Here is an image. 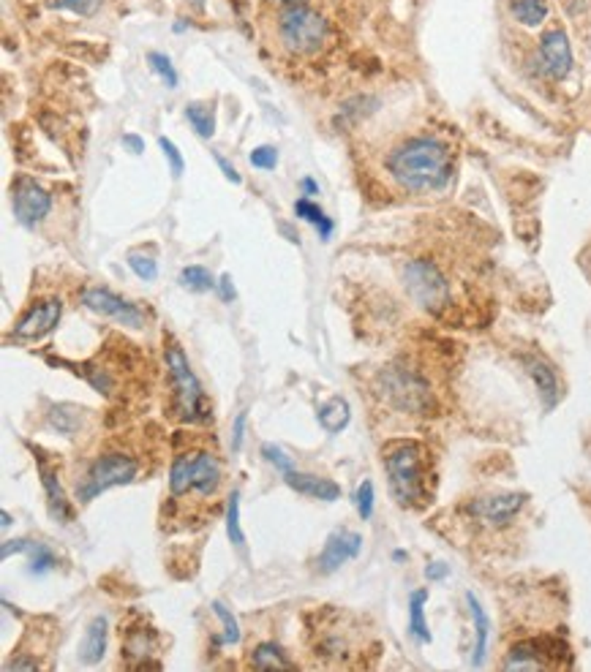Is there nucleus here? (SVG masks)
<instances>
[{"label":"nucleus","mask_w":591,"mask_h":672,"mask_svg":"<svg viewBox=\"0 0 591 672\" xmlns=\"http://www.w3.org/2000/svg\"><path fill=\"white\" fill-rule=\"evenodd\" d=\"M387 169L407 191H441L452 180V153L433 137H417L390 153Z\"/></svg>","instance_id":"f257e3e1"},{"label":"nucleus","mask_w":591,"mask_h":672,"mask_svg":"<svg viewBox=\"0 0 591 672\" xmlns=\"http://www.w3.org/2000/svg\"><path fill=\"white\" fill-rule=\"evenodd\" d=\"M384 468L390 477L392 496L401 506H417L425 498V449L415 441L396 444L387 457Z\"/></svg>","instance_id":"f03ea898"},{"label":"nucleus","mask_w":591,"mask_h":672,"mask_svg":"<svg viewBox=\"0 0 591 672\" xmlns=\"http://www.w3.org/2000/svg\"><path fill=\"white\" fill-rule=\"evenodd\" d=\"M164 357H167V368H169V376H172V384H175V403H177L180 420H185V422H210L213 414H210L208 395H205L200 379L193 376L183 349L177 344H167Z\"/></svg>","instance_id":"7ed1b4c3"},{"label":"nucleus","mask_w":591,"mask_h":672,"mask_svg":"<svg viewBox=\"0 0 591 672\" xmlns=\"http://www.w3.org/2000/svg\"><path fill=\"white\" fill-rule=\"evenodd\" d=\"M140 474V460L128 452H107L101 457L93 460V465L88 468L85 480L77 485V498L82 504L93 501L96 496L107 493L109 488H120V485H131Z\"/></svg>","instance_id":"20e7f679"},{"label":"nucleus","mask_w":591,"mask_h":672,"mask_svg":"<svg viewBox=\"0 0 591 672\" xmlns=\"http://www.w3.org/2000/svg\"><path fill=\"white\" fill-rule=\"evenodd\" d=\"M278 33H281V41L287 44L289 52H295V55H313L324 44L327 22L313 9H308L303 4H292V6H287L281 12Z\"/></svg>","instance_id":"39448f33"},{"label":"nucleus","mask_w":591,"mask_h":672,"mask_svg":"<svg viewBox=\"0 0 591 672\" xmlns=\"http://www.w3.org/2000/svg\"><path fill=\"white\" fill-rule=\"evenodd\" d=\"M379 387H381V395L392 403L396 409L401 412H409V414H428L433 409V397H431V389L428 384L412 373V370H404V368H387L381 370L379 376Z\"/></svg>","instance_id":"423d86ee"},{"label":"nucleus","mask_w":591,"mask_h":672,"mask_svg":"<svg viewBox=\"0 0 591 672\" xmlns=\"http://www.w3.org/2000/svg\"><path fill=\"white\" fill-rule=\"evenodd\" d=\"M404 286L409 297L431 313H439L450 302V286L444 276L439 273L436 264L425 259H415L404 267Z\"/></svg>","instance_id":"0eeeda50"},{"label":"nucleus","mask_w":591,"mask_h":672,"mask_svg":"<svg viewBox=\"0 0 591 672\" xmlns=\"http://www.w3.org/2000/svg\"><path fill=\"white\" fill-rule=\"evenodd\" d=\"M12 205L14 216L22 226H36L52 210V196L30 177H17L12 185Z\"/></svg>","instance_id":"6e6552de"},{"label":"nucleus","mask_w":591,"mask_h":672,"mask_svg":"<svg viewBox=\"0 0 591 672\" xmlns=\"http://www.w3.org/2000/svg\"><path fill=\"white\" fill-rule=\"evenodd\" d=\"M82 302L90 310H96L101 316H109V319H115L123 327H131V329H142L145 327V313L134 302H128V300L112 294L109 289H98V286L85 289L82 292Z\"/></svg>","instance_id":"1a4fd4ad"},{"label":"nucleus","mask_w":591,"mask_h":672,"mask_svg":"<svg viewBox=\"0 0 591 672\" xmlns=\"http://www.w3.org/2000/svg\"><path fill=\"white\" fill-rule=\"evenodd\" d=\"M63 316V302L60 300H41L36 302L14 327V341H41L49 335Z\"/></svg>","instance_id":"9d476101"},{"label":"nucleus","mask_w":591,"mask_h":672,"mask_svg":"<svg viewBox=\"0 0 591 672\" xmlns=\"http://www.w3.org/2000/svg\"><path fill=\"white\" fill-rule=\"evenodd\" d=\"M540 60L548 77L553 80H564L572 69V47L570 38L561 28H553L548 33H543L540 38Z\"/></svg>","instance_id":"9b49d317"},{"label":"nucleus","mask_w":591,"mask_h":672,"mask_svg":"<svg viewBox=\"0 0 591 672\" xmlns=\"http://www.w3.org/2000/svg\"><path fill=\"white\" fill-rule=\"evenodd\" d=\"M360 550H363V536L357 531H336V533H330V540L324 542V550H321L316 564L324 574H330V572L341 569L347 561L357 558Z\"/></svg>","instance_id":"f8f14e48"},{"label":"nucleus","mask_w":591,"mask_h":672,"mask_svg":"<svg viewBox=\"0 0 591 672\" xmlns=\"http://www.w3.org/2000/svg\"><path fill=\"white\" fill-rule=\"evenodd\" d=\"M527 504V496L523 493H501V496H488L472 504V515L493 523V525H504L510 523Z\"/></svg>","instance_id":"ddd939ff"},{"label":"nucleus","mask_w":591,"mask_h":672,"mask_svg":"<svg viewBox=\"0 0 591 672\" xmlns=\"http://www.w3.org/2000/svg\"><path fill=\"white\" fill-rule=\"evenodd\" d=\"M39 474H41V485H44V493H47V506H49L52 520H57V523H72L74 506H72L69 496H65V490H63V485H60L57 472H55V468H49L47 463H39Z\"/></svg>","instance_id":"4468645a"},{"label":"nucleus","mask_w":591,"mask_h":672,"mask_svg":"<svg viewBox=\"0 0 591 672\" xmlns=\"http://www.w3.org/2000/svg\"><path fill=\"white\" fill-rule=\"evenodd\" d=\"M284 482L303 493V496H311V498H319V501H336L341 496V488L333 482V480H324V477H313V474H303V472H295V468H289V472L284 474Z\"/></svg>","instance_id":"2eb2a0df"},{"label":"nucleus","mask_w":591,"mask_h":672,"mask_svg":"<svg viewBox=\"0 0 591 672\" xmlns=\"http://www.w3.org/2000/svg\"><path fill=\"white\" fill-rule=\"evenodd\" d=\"M218 485H221V460L213 452L200 449V455H196V465H193V490L205 498H210V496H216Z\"/></svg>","instance_id":"dca6fc26"},{"label":"nucleus","mask_w":591,"mask_h":672,"mask_svg":"<svg viewBox=\"0 0 591 672\" xmlns=\"http://www.w3.org/2000/svg\"><path fill=\"white\" fill-rule=\"evenodd\" d=\"M545 640H527V642H518L504 661V669H545L551 667V661L545 659Z\"/></svg>","instance_id":"f3484780"},{"label":"nucleus","mask_w":591,"mask_h":672,"mask_svg":"<svg viewBox=\"0 0 591 672\" xmlns=\"http://www.w3.org/2000/svg\"><path fill=\"white\" fill-rule=\"evenodd\" d=\"M196 455H200V449L193 452H180L175 460H172V468H169V493L175 498L185 496L188 490H193V465H196Z\"/></svg>","instance_id":"a211bd4d"},{"label":"nucleus","mask_w":591,"mask_h":672,"mask_svg":"<svg viewBox=\"0 0 591 672\" xmlns=\"http://www.w3.org/2000/svg\"><path fill=\"white\" fill-rule=\"evenodd\" d=\"M527 370H529V376H532L537 392H540L543 400H545V409H553L556 403H559V379H556L553 368H551L548 362H543V360L529 357V360H527Z\"/></svg>","instance_id":"6ab92c4d"},{"label":"nucleus","mask_w":591,"mask_h":672,"mask_svg":"<svg viewBox=\"0 0 591 672\" xmlns=\"http://www.w3.org/2000/svg\"><path fill=\"white\" fill-rule=\"evenodd\" d=\"M467 601H469V610H472V621H475V659H472V667H483L485 661V651H488V634H491V621H488V613L483 610L480 599L469 591L467 593Z\"/></svg>","instance_id":"aec40b11"},{"label":"nucleus","mask_w":591,"mask_h":672,"mask_svg":"<svg viewBox=\"0 0 591 672\" xmlns=\"http://www.w3.org/2000/svg\"><path fill=\"white\" fill-rule=\"evenodd\" d=\"M107 618L104 616H96L93 621H90V626H88V632H85V637H82V645H80V659L85 661V664H96V661H101V656H104V651H107Z\"/></svg>","instance_id":"412c9836"},{"label":"nucleus","mask_w":591,"mask_h":672,"mask_svg":"<svg viewBox=\"0 0 591 672\" xmlns=\"http://www.w3.org/2000/svg\"><path fill=\"white\" fill-rule=\"evenodd\" d=\"M349 420H352V409L344 397H330L319 406V425L327 433H341L349 425Z\"/></svg>","instance_id":"4be33fe9"},{"label":"nucleus","mask_w":591,"mask_h":672,"mask_svg":"<svg viewBox=\"0 0 591 672\" xmlns=\"http://www.w3.org/2000/svg\"><path fill=\"white\" fill-rule=\"evenodd\" d=\"M510 12H512V17H515L520 25L537 28V25H543L545 17H548V0H512V4H510Z\"/></svg>","instance_id":"5701e85b"},{"label":"nucleus","mask_w":591,"mask_h":672,"mask_svg":"<svg viewBox=\"0 0 591 672\" xmlns=\"http://www.w3.org/2000/svg\"><path fill=\"white\" fill-rule=\"evenodd\" d=\"M251 664L256 669H295V664L287 659V653L276 642H261L251 653Z\"/></svg>","instance_id":"b1692460"},{"label":"nucleus","mask_w":591,"mask_h":672,"mask_svg":"<svg viewBox=\"0 0 591 672\" xmlns=\"http://www.w3.org/2000/svg\"><path fill=\"white\" fill-rule=\"evenodd\" d=\"M425 601H428V591L420 588L409 596V632L420 640V642H431V632L425 624Z\"/></svg>","instance_id":"393cba45"},{"label":"nucleus","mask_w":591,"mask_h":672,"mask_svg":"<svg viewBox=\"0 0 591 672\" xmlns=\"http://www.w3.org/2000/svg\"><path fill=\"white\" fill-rule=\"evenodd\" d=\"M185 117L191 123V128L200 133L202 140H210L216 133V115H213V106L210 104H202V101H193L185 106Z\"/></svg>","instance_id":"a878e982"},{"label":"nucleus","mask_w":591,"mask_h":672,"mask_svg":"<svg viewBox=\"0 0 591 672\" xmlns=\"http://www.w3.org/2000/svg\"><path fill=\"white\" fill-rule=\"evenodd\" d=\"M295 213H297V218H303V221H308L311 226H316V232H319V237L321 240H327L333 234V221L324 216V210L321 208H316L311 199H297L295 201Z\"/></svg>","instance_id":"bb28decb"},{"label":"nucleus","mask_w":591,"mask_h":672,"mask_svg":"<svg viewBox=\"0 0 591 672\" xmlns=\"http://www.w3.org/2000/svg\"><path fill=\"white\" fill-rule=\"evenodd\" d=\"M49 425L63 433V436H74L82 428V412L77 406H69V403H63V406H55L49 414Z\"/></svg>","instance_id":"cd10ccee"},{"label":"nucleus","mask_w":591,"mask_h":672,"mask_svg":"<svg viewBox=\"0 0 591 672\" xmlns=\"http://www.w3.org/2000/svg\"><path fill=\"white\" fill-rule=\"evenodd\" d=\"M180 284H183L185 289H191V292H210V289L218 286V284L213 281L210 270H205L202 264H191V267H185V270L180 273Z\"/></svg>","instance_id":"c85d7f7f"},{"label":"nucleus","mask_w":591,"mask_h":672,"mask_svg":"<svg viewBox=\"0 0 591 672\" xmlns=\"http://www.w3.org/2000/svg\"><path fill=\"white\" fill-rule=\"evenodd\" d=\"M227 536L235 548L240 550L245 548V533L240 528V493L237 490L229 496V504H227Z\"/></svg>","instance_id":"c756f323"},{"label":"nucleus","mask_w":591,"mask_h":672,"mask_svg":"<svg viewBox=\"0 0 591 672\" xmlns=\"http://www.w3.org/2000/svg\"><path fill=\"white\" fill-rule=\"evenodd\" d=\"M128 267H131V273H134L137 278H142V281H156V278H158V264H156V259H153V256H145V253H140V251H131V253H128Z\"/></svg>","instance_id":"7c9ffc66"},{"label":"nucleus","mask_w":591,"mask_h":672,"mask_svg":"<svg viewBox=\"0 0 591 672\" xmlns=\"http://www.w3.org/2000/svg\"><path fill=\"white\" fill-rule=\"evenodd\" d=\"M28 553H30V572L33 574H47V572H52L57 566L55 553L47 545H41V542H30Z\"/></svg>","instance_id":"2f4dec72"},{"label":"nucleus","mask_w":591,"mask_h":672,"mask_svg":"<svg viewBox=\"0 0 591 672\" xmlns=\"http://www.w3.org/2000/svg\"><path fill=\"white\" fill-rule=\"evenodd\" d=\"M148 63H150V69L167 82V88H177V72H175V65H172V60H169L167 55L150 52V55H148Z\"/></svg>","instance_id":"473e14b6"},{"label":"nucleus","mask_w":591,"mask_h":672,"mask_svg":"<svg viewBox=\"0 0 591 672\" xmlns=\"http://www.w3.org/2000/svg\"><path fill=\"white\" fill-rule=\"evenodd\" d=\"M52 9H63L80 17H93L101 9V0H52Z\"/></svg>","instance_id":"72a5a7b5"},{"label":"nucleus","mask_w":591,"mask_h":672,"mask_svg":"<svg viewBox=\"0 0 591 672\" xmlns=\"http://www.w3.org/2000/svg\"><path fill=\"white\" fill-rule=\"evenodd\" d=\"M213 610H216V616H218L221 624H224V642H227V645H237V642H240V626H237L235 616L224 608L221 601H213Z\"/></svg>","instance_id":"f704fd0d"},{"label":"nucleus","mask_w":591,"mask_h":672,"mask_svg":"<svg viewBox=\"0 0 591 672\" xmlns=\"http://www.w3.org/2000/svg\"><path fill=\"white\" fill-rule=\"evenodd\" d=\"M355 506H357V515H360L363 520H371V515H373V482H371V480H365V482L357 488V493H355Z\"/></svg>","instance_id":"c9c22d12"},{"label":"nucleus","mask_w":591,"mask_h":672,"mask_svg":"<svg viewBox=\"0 0 591 672\" xmlns=\"http://www.w3.org/2000/svg\"><path fill=\"white\" fill-rule=\"evenodd\" d=\"M248 161H251V166H256V169H276V164H278V150L270 148V145L253 148L251 156H248Z\"/></svg>","instance_id":"e433bc0d"},{"label":"nucleus","mask_w":591,"mask_h":672,"mask_svg":"<svg viewBox=\"0 0 591 672\" xmlns=\"http://www.w3.org/2000/svg\"><path fill=\"white\" fill-rule=\"evenodd\" d=\"M158 148H161V150H164V156L169 158V164H172V174H175V177H180V174H183V169H185V161H183L180 150L175 148V142H172V140H167V137H158Z\"/></svg>","instance_id":"4c0bfd02"},{"label":"nucleus","mask_w":591,"mask_h":672,"mask_svg":"<svg viewBox=\"0 0 591 672\" xmlns=\"http://www.w3.org/2000/svg\"><path fill=\"white\" fill-rule=\"evenodd\" d=\"M261 455H265V457H268V463H273L281 474H287L289 468H295V465H292V460L287 457V452H284V449H278V447H273V444H265V447H261Z\"/></svg>","instance_id":"58836bf2"},{"label":"nucleus","mask_w":591,"mask_h":672,"mask_svg":"<svg viewBox=\"0 0 591 672\" xmlns=\"http://www.w3.org/2000/svg\"><path fill=\"white\" fill-rule=\"evenodd\" d=\"M213 158H216V164L221 166V172H224V177H227V180H232L235 185H240V183H243L240 172H237V169H235V166H232V164L221 156V153H213Z\"/></svg>","instance_id":"ea45409f"},{"label":"nucleus","mask_w":591,"mask_h":672,"mask_svg":"<svg viewBox=\"0 0 591 672\" xmlns=\"http://www.w3.org/2000/svg\"><path fill=\"white\" fill-rule=\"evenodd\" d=\"M243 428H245V412H240L235 417V425H232V449L235 452H240V447H243Z\"/></svg>","instance_id":"a19ab883"},{"label":"nucleus","mask_w":591,"mask_h":672,"mask_svg":"<svg viewBox=\"0 0 591 672\" xmlns=\"http://www.w3.org/2000/svg\"><path fill=\"white\" fill-rule=\"evenodd\" d=\"M28 548H30L28 540H9V542H4V548H0V556L9 558L12 553H25Z\"/></svg>","instance_id":"79ce46f5"},{"label":"nucleus","mask_w":591,"mask_h":672,"mask_svg":"<svg viewBox=\"0 0 591 672\" xmlns=\"http://www.w3.org/2000/svg\"><path fill=\"white\" fill-rule=\"evenodd\" d=\"M123 148H128L134 156H140V153H145V142L137 137V133H125L123 137Z\"/></svg>","instance_id":"37998d69"},{"label":"nucleus","mask_w":591,"mask_h":672,"mask_svg":"<svg viewBox=\"0 0 591 672\" xmlns=\"http://www.w3.org/2000/svg\"><path fill=\"white\" fill-rule=\"evenodd\" d=\"M450 574V566H444V564H431L428 569H425V577L428 580H444Z\"/></svg>","instance_id":"c03bdc74"},{"label":"nucleus","mask_w":591,"mask_h":672,"mask_svg":"<svg viewBox=\"0 0 591 672\" xmlns=\"http://www.w3.org/2000/svg\"><path fill=\"white\" fill-rule=\"evenodd\" d=\"M218 286H221V297H224V300H232V297H235V286H232V278H229V276H224Z\"/></svg>","instance_id":"a18cd8bd"},{"label":"nucleus","mask_w":591,"mask_h":672,"mask_svg":"<svg viewBox=\"0 0 591 672\" xmlns=\"http://www.w3.org/2000/svg\"><path fill=\"white\" fill-rule=\"evenodd\" d=\"M300 185H303V191H305V193H319V185H316V183H313L311 177H305V180H303Z\"/></svg>","instance_id":"49530a36"},{"label":"nucleus","mask_w":591,"mask_h":672,"mask_svg":"<svg viewBox=\"0 0 591 672\" xmlns=\"http://www.w3.org/2000/svg\"><path fill=\"white\" fill-rule=\"evenodd\" d=\"M0 520H4V528H9V525H12V515H9V512L0 515Z\"/></svg>","instance_id":"de8ad7c7"},{"label":"nucleus","mask_w":591,"mask_h":672,"mask_svg":"<svg viewBox=\"0 0 591 672\" xmlns=\"http://www.w3.org/2000/svg\"><path fill=\"white\" fill-rule=\"evenodd\" d=\"M191 4H193V9H202V6H205V0H191Z\"/></svg>","instance_id":"09e8293b"}]
</instances>
